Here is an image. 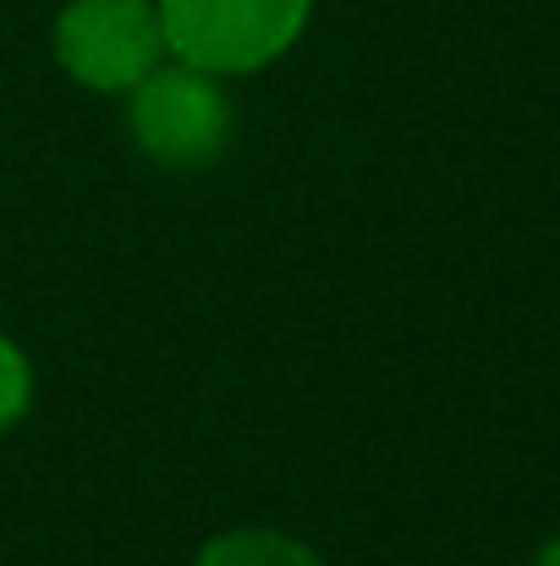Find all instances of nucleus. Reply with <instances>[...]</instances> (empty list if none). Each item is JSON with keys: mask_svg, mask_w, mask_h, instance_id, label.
<instances>
[{"mask_svg": "<svg viewBox=\"0 0 560 566\" xmlns=\"http://www.w3.org/2000/svg\"><path fill=\"white\" fill-rule=\"evenodd\" d=\"M127 127H133V144L160 171H203L231 149L236 111H231L225 77L166 55L127 94Z\"/></svg>", "mask_w": 560, "mask_h": 566, "instance_id": "obj_1", "label": "nucleus"}, {"mask_svg": "<svg viewBox=\"0 0 560 566\" xmlns=\"http://www.w3.org/2000/svg\"><path fill=\"white\" fill-rule=\"evenodd\" d=\"M166 50L214 77L275 66L314 17V0H155Z\"/></svg>", "mask_w": 560, "mask_h": 566, "instance_id": "obj_2", "label": "nucleus"}, {"mask_svg": "<svg viewBox=\"0 0 560 566\" xmlns=\"http://www.w3.org/2000/svg\"><path fill=\"white\" fill-rule=\"evenodd\" d=\"M50 44L61 72L88 94H133L171 55L155 0H66Z\"/></svg>", "mask_w": 560, "mask_h": 566, "instance_id": "obj_3", "label": "nucleus"}, {"mask_svg": "<svg viewBox=\"0 0 560 566\" xmlns=\"http://www.w3.org/2000/svg\"><path fill=\"white\" fill-rule=\"evenodd\" d=\"M192 566H325L303 539L292 534H275V528H231V534H214Z\"/></svg>", "mask_w": 560, "mask_h": 566, "instance_id": "obj_4", "label": "nucleus"}, {"mask_svg": "<svg viewBox=\"0 0 560 566\" xmlns=\"http://www.w3.org/2000/svg\"><path fill=\"white\" fill-rule=\"evenodd\" d=\"M28 407H33V364H28V353L0 331V434L17 429V423L28 418Z\"/></svg>", "mask_w": 560, "mask_h": 566, "instance_id": "obj_5", "label": "nucleus"}, {"mask_svg": "<svg viewBox=\"0 0 560 566\" xmlns=\"http://www.w3.org/2000/svg\"><path fill=\"white\" fill-rule=\"evenodd\" d=\"M533 566H560V534L545 545V551H539V562H533Z\"/></svg>", "mask_w": 560, "mask_h": 566, "instance_id": "obj_6", "label": "nucleus"}]
</instances>
